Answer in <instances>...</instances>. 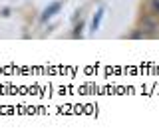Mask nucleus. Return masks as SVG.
Returning <instances> with one entry per match:
<instances>
[{"label":"nucleus","instance_id":"nucleus-1","mask_svg":"<svg viewBox=\"0 0 159 139\" xmlns=\"http://www.w3.org/2000/svg\"><path fill=\"white\" fill-rule=\"evenodd\" d=\"M60 10V4H52L50 8H46V12H44V20H48L50 16H54V12H58Z\"/></svg>","mask_w":159,"mask_h":139},{"label":"nucleus","instance_id":"nucleus-2","mask_svg":"<svg viewBox=\"0 0 159 139\" xmlns=\"http://www.w3.org/2000/svg\"><path fill=\"white\" fill-rule=\"evenodd\" d=\"M99 20H102V12H98V16L93 18V30H98V26H99Z\"/></svg>","mask_w":159,"mask_h":139}]
</instances>
